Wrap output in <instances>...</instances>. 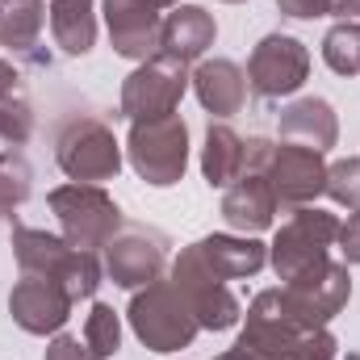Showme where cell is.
<instances>
[{"instance_id":"obj_1","label":"cell","mask_w":360,"mask_h":360,"mask_svg":"<svg viewBox=\"0 0 360 360\" xmlns=\"http://www.w3.org/2000/svg\"><path fill=\"white\" fill-rule=\"evenodd\" d=\"M260 360H335L340 340L327 327H306L289 319L281 306V289H260L248 306V323L239 331V344Z\"/></svg>"},{"instance_id":"obj_2","label":"cell","mask_w":360,"mask_h":360,"mask_svg":"<svg viewBox=\"0 0 360 360\" xmlns=\"http://www.w3.org/2000/svg\"><path fill=\"white\" fill-rule=\"evenodd\" d=\"M248 172H260L269 180L281 210L314 205L327 193V160H323V151L302 147V143L248 139Z\"/></svg>"},{"instance_id":"obj_3","label":"cell","mask_w":360,"mask_h":360,"mask_svg":"<svg viewBox=\"0 0 360 360\" xmlns=\"http://www.w3.org/2000/svg\"><path fill=\"white\" fill-rule=\"evenodd\" d=\"M13 260L21 264V272H38V276H51L59 281L76 302L80 297H92L101 276H105V264L96 252H84V248H72L63 235H51V231H38V226H13Z\"/></svg>"},{"instance_id":"obj_4","label":"cell","mask_w":360,"mask_h":360,"mask_svg":"<svg viewBox=\"0 0 360 360\" xmlns=\"http://www.w3.org/2000/svg\"><path fill=\"white\" fill-rule=\"evenodd\" d=\"M126 319H130V331L139 335V344L151 348V352H160V356L188 348L197 340V331H201L197 319H193V310L184 306V297L172 289L168 276L134 289Z\"/></svg>"},{"instance_id":"obj_5","label":"cell","mask_w":360,"mask_h":360,"mask_svg":"<svg viewBox=\"0 0 360 360\" xmlns=\"http://www.w3.org/2000/svg\"><path fill=\"white\" fill-rule=\"evenodd\" d=\"M51 214L59 218V231L72 248L84 252H105V243L122 231V205L101 188V184H59L46 197Z\"/></svg>"},{"instance_id":"obj_6","label":"cell","mask_w":360,"mask_h":360,"mask_svg":"<svg viewBox=\"0 0 360 360\" xmlns=\"http://www.w3.org/2000/svg\"><path fill=\"white\" fill-rule=\"evenodd\" d=\"M126 160L151 188H172L188 168V126L180 113L155 122H130L126 134Z\"/></svg>"},{"instance_id":"obj_7","label":"cell","mask_w":360,"mask_h":360,"mask_svg":"<svg viewBox=\"0 0 360 360\" xmlns=\"http://www.w3.org/2000/svg\"><path fill=\"white\" fill-rule=\"evenodd\" d=\"M335 239H340V218L331 210L302 205V210H293L289 222L276 226V235H272V243H269V264L281 276V285H285V281L302 276L306 269L323 264L331 256Z\"/></svg>"},{"instance_id":"obj_8","label":"cell","mask_w":360,"mask_h":360,"mask_svg":"<svg viewBox=\"0 0 360 360\" xmlns=\"http://www.w3.org/2000/svg\"><path fill=\"white\" fill-rule=\"evenodd\" d=\"M168 281H172V289L184 297V306L193 310V319H197L201 331H231L243 319L239 297L226 289V281L218 272L197 256L193 243L180 248V256L172 260V269H168Z\"/></svg>"},{"instance_id":"obj_9","label":"cell","mask_w":360,"mask_h":360,"mask_svg":"<svg viewBox=\"0 0 360 360\" xmlns=\"http://www.w3.org/2000/svg\"><path fill=\"white\" fill-rule=\"evenodd\" d=\"M55 160L68 180L80 184H101L122 172V147L113 139V126L101 117H72L63 122L55 139Z\"/></svg>"},{"instance_id":"obj_10","label":"cell","mask_w":360,"mask_h":360,"mask_svg":"<svg viewBox=\"0 0 360 360\" xmlns=\"http://www.w3.org/2000/svg\"><path fill=\"white\" fill-rule=\"evenodd\" d=\"M281 289V306L289 310V319L306 323V327H327L352 297V272L340 260H323L314 269H306L302 276L276 285Z\"/></svg>"},{"instance_id":"obj_11","label":"cell","mask_w":360,"mask_h":360,"mask_svg":"<svg viewBox=\"0 0 360 360\" xmlns=\"http://www.w3.org/2000/svg\"><path fill=\"white\" fill-rule=\"evenodd\" d=\"M188 92V63H176L168 55H155L147 63H139L126 80H122V117L126 122H155L176 113L180 96Z\"/></svg>"},{"instance_id":"obj_12","label":"cell","mask_w":360,"mask_h":360,"mask_svg":"<svg viewBox=\"0 0 360 360\" xmlns=\"http://www.w3.org/2000/svg\"><path fill=\"white\" fill-rule=\"evenodd\" d=\"M310 80V51L293 34H264L248 59V89L260 101L293 96Z\"/></svg>"},{"instance_id":"obj_13","label":"cell","mask_w":360,"mask_h":360,"mask_svg":"<svg viewBox=\"0 0 360 360\" xmlns=\"http://www.w3.org/2000/svg\"><path fill=\"white\" fill-rule=\"evenodd\" d=\"M105 272L113 285L122 289H143L151 281H160L168 269V239L151 226H122L109 243H105Z\"/></svg>"},{"instance_id":"obj_14","label":"cell","mask_w":360,"mask_h":360,"mask_svg":"<svg viewBox=\"0 0 360 360\" xmlns=\"http://www.w3.org/2000/svg\"><path fill=\"white\" fill-rule=\"evenodd\" d=\"M109 42L122 59L147 63L160 55L164 34V0H101Z\"/></svg>"},{"instance_id":"obj_15","label":"cell","mask_w":360,"mask_h":360,"mask_svg":"<svg viewBox=\"0 0 360 360\" xmlns=\"http://www.w3.org/2000/svg\"><path fill=\"white\" fill-rule=\"evenodd\" d=\"M72 306H76V297L59 281L38 276V272H21V281L8 293V314L30 335H59L63 323L72 319Z\"/></svg>"},{"instance_id":"obj_16","label":"cell","mask_w":360,"mask_h":360,"mask_svg":"<svg viewBox=\"0 0 360 360\" xmlns=\"http://www.w3.org/2000/svg\"><path fill=\"white\" fill-rule=\"evenodd\" d=\"M188 84L210 117H235L248 105V72L235 59H201L188 72Z\"/></svg>"},{"instance_id":"obj_17","label":"cell","mask_w":360,"mask_h":360,"mask_svg":"<svg viewBox=\"0 0 360 360\" xmlns=\"http://www.w3.org/2000/svg\"><path fill=\"white\" fill-rule=\"evenodd\" d=\"M276 210L281 205H276L269 180L260 176V172H243L222 193V222L235 235H260V231H269Z\"/></svg>"},{"instance_id":"obj_18","label":"cell","mask_w":360,"mask_h":360,"mask_svg":"<svg viewBox=\"0 0 360 360\" xmlns=\"http://www.w3.org/2000/svg\"><path fill=\"white\" fill-rule=\"evenodd\" d=\"M281 139L314 151H331L340 143V113L323 96H297L281 109Z\"/></svg>"},{"instance_id":"obj_19","label":"cell","mask_w":360,"mask_h":360,"mask_svg":"<svg viewBox=\"0 0 360 360\" xmlns=\"http://www.w3.org/2000/svg\"><path fill=\"white\" fill-rule=\"evenodd\" d=\"M218 25L201 4H176L164 17V34H160V55L176 59V63H197L205 59V51L214 46Z\"/></svg>"},{"instance_id":"obj_20","label":"cell","mask_w":360,"mask_h":360,"mask_svg":"<svg viewBox=\"0 0 360 360\" xmlns=\"http://www.w3.org/2000/svg\"><path fill=\"white\" fill-rule=\"evenodd\" d=\"M197 256L218 272L222 281H243L269 264V248L256 235H205L193 243Z\"/></svg>"},{"instance_id":"obj_21","label":"cell","mask_w":360,"mask_h":360,"mask_svg":"<svg viewBox=\"0 0 360 360\" xmlns=\"http://www.w3.org/2000/svg\"><path fill=\"white\" fill-rule=\"evenodd\" d=\"M243 172H248V139L239 130H231L226 122H210L205 143H201V176H205V184L210 188H231Z\"/></svg>"},{"instance_id":"obj_22","label":"cell","mask_w":360,"mask_h":360,"mask_svg":"<svg viewBox=\"0 0 360 360\" xmlns=\"http://www.w3.org/2000/svg\"><path fill=\"white\" fill-rule=\"evenodd\" d=\"M51 34L63 55H89L96 46V4L92 0H51Z\"/></svg>"},{"instance_id":"obj_23","label":"cell","mask_w":360,"mask_h":360,"mask_svg":"<svg viewBox=\"0 0 360 360\" xmlns=\"http://www.w3.org/2000/svg\"><path fill=\"white\" fill-rule=\"evenodd\" d=\"M42 21H46L42 0H0V46H8L13 55H34Z\"/></svg>"},{"instance_id":"obj_24","label":"cell","mask_w":360,"mask_h":360,"mask_svg":"<svg viewBox=\"0 0 360 360\" xmlns=\"http://www.w3.org/2000/svg\"><path fill=\"white\" fill-rule=\"evenodd\" d=\"M30 193H34V168H30V160L17 147L0 151V218H13V210L25 205Z\"/></svg>"},{"instance_id":"obj_25","label":"cell","mask_w":360,"mask_h":360,"mask_svg":"<svg viewBox=\"0 0 360 360\" xmlns=\"http://www.w3.org/2000/svg\"><path fill=\"white\" fill-rule=\"evenodd\" d=\"M323 63L335 76H360V25L356 21H335L323 38Z\"/></svg>"},{"instance_id":"obj_26","label":"cell","mask_w":360,"mask_h":360,"mask_svg":"<svg viewBox=\"0 0 360 360\" xmlns=\"http://www.w3.org/2000/svg\"><path fill=\"white\" fill-rule=\"evenodd\" d=\"M84 344L96 360H109L122 352V319L109 302H92L89 319H84Z\"/></svg>"},{"instance_id":"obj_27","label":"cell","mask_w":360,"mask_h":360,"mask_svg":"<svg viewBox=\"0 0 360 360\" xmlns=\"http://www.w3.org/2000/svg\"><path fill=\"white\" fill-rule=\"evenodd\" d=\"M327 197L344 210H360V160H335L327 164Z\"/></svg>"},{"instance_id":"obj_28","label":"cell","mask_w":360,"mask_h":360,"mask_svg":"<svg viewBox=\"0 0 360 360\" xmlns=\"http://www.w3.org/2000/svg\"><path fill=\"white\" fill-rule=\"evenodd\" d=\"M34 134V105L25 96H4L0 101V143L21 147Z\"/></svg>"},{"instance_id":"obj_29","label":"cell","mask_w":360,"mask_h":360,"mask_svg":"<svg viewBox=\"0 0 360 360\" xmlns=\"http://www.w3.org/2000/svg\"><path fill=\"white\" fill-rule=\"evenodd\" d=\"M360 0H276V8L293 21H314V17H340L348 21Z\"/></svg>"},{"instance_id":"obj_30","label":"cell","mask_w":360,"mask_h":360,"mask_svg":"<svg viewBox=\"0 0 360 360\" xmlns=\"http://www.w3.org/2000/svg\"><path fill=\"white\" fill-rule=\"evenodd\" d=\"M42 360H96L89 352V344L84 340H76V335H51V344H46V356Z\"/></svg>"},{"instance_id":"obj_31","label":"cell","mask_w":360,"mask_h":360,"mask_svg":"<svg viewBox=\"0 0 360 360\" xmlns=\"http://www.w3.org/2000/svg\"><path fill=\"white\" fill-rule=\"evenodd\" d=\"M340 252H344V264H360V210L348 218V222H340Z\"/></svg>"},{"instance_id":"obj_32","label":"cell","mask_w":360,"mask_h":360,"mask_svg":"<svg viewBox=\"0 0 360 360\" xmlns=\"http://www.w3.org/2000/svg\"><path fill=\"white\" fill-rule=\"evenodd\" d=\"M17 89H21V72L8 59H0V101L4 96H17Z\"/></svg>"},{"instance_id":"obj_33","label":"cell","mask_w":360,"mask_h":360,"mask_svg":"<svg viewBox=\"0 0 360 360\" xmlns=\"http://www.w3.org/2000/svg\"><path fill=\"white\" fill-rule=\"evenodd\" d=\"M214 360H260V356H252L248 348H231V352H222V356H214Z\"/></svg>"},{"instance_id":"obj_34","label":"cell","mask_w":360,"mask_h":360,"mask_svg":"<svg viewBox=\"0 0 360 360\" xmlns=\"http://www.w3.org/2000/svg\"><path fill=\"white\" fill-rule=\"evenodd\" d=\"M352 21H356V25H360V4H356V13H352Z\"/></svg>"},{"instance_id":"obj_35","label":"cell","mask_w":360,"mask_h":360,"mask_svg":"<svg viewBox=\"0 0 360 360\" xmlns=\"http://www.w3.org/2000/svg\"><path fill=\"white\" fill-rule=\"evenodd\" d=\"M222 4H243V0H222Z\"/></svg>"},{"instance_id":"obj_36","label":"cell","mask_w":360,"mask_h":360,"mask_svg":"<svg viewBox=\"0 0 360 360\" xmlns=\"http://www.w3.org/2000/svg\"><path fill=\"white\" fill-rule=\"evenodd\" d=\"M352 360H360V356H352Z\"/></svg>"}]
</instances>
